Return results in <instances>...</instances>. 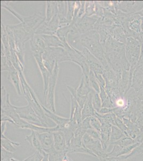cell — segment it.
Returning <instances> with one entry per match:
<instances>
[{
    "instance_id": "21",
    "label": "cell",
    "mask_w": 143,
    "mask_h": 161,
    "mask_svg": "<svg viewBox=\"0 0 143 161\" xmlns=\"http://www.w3.org/2000/svg\"><path fill=\"white\" fill-rule=\"evenodd\" d=\"M101 100L97 93H96L93 98V105L95 111L99 113L102 107Z\"/></svg>"
},
{
    "instance_id": "28",
    "label": "cell",
    "mask_w": 143,
    "mask_h": 161,
    "mask_svg": "<svg viewBox=\"0 0 143 161\" xmlns=\"http://www.w3.org/2000/svg\"><path fill=\"white\" fill-rule=\"evenodd\" d=\"M68 154H66L64 157L63 161H73L72 159H71V158L69 157V156L67 155Z\"/></svg>"
},
{
    "instance_id": "13",
    "label": "cell",
    "mask_w": 143,
    "mask_h": 161,
    "mask_svg": "<svg viewBox=\"0 0 143 161\" xmlns=\"http://www.w3.org/2000/svg\"><path fill=\"white\" fill-rule=\"evenodd\" d=\"M35 59H36L38 64L39 67H40L41 71L42 73L43 76L44 82V93H46V91L48 88V83H49V78L50 76V74L47 70L44 67L43 65L42 62V59H41V55H36L35 56Z\"/></svg>"
},
{
    "instance_id": "1",
    "label": "cell",
    "mask_w": 143,
    "mask_h": 161,
    "mask_svg": "<svg viewBox=\"0 0 143 161\" xmlns=\"http://www.w3.org/2000/svg\"><path fill=\"white\" fill-rule=\"evenodd\" d=\"M141 45L138 40L132 37H128L125 44V57L130 66L129 71L134 73L140 59Z\"/></svg>"
},
{
    "instance_id": "30",
    "label": "cell",
    "mask_w": 143,
    "mask_h": 161,
    "mask_svg": "<svg viewBox=\"0 0 143 161\" xmlns=\"http://www.w3.org/2000/svg\"><path fill=\"white\" fill-rule=\"evenodd\" d=\"M42 161H49V155L48 154L46 155L44 157L43 159L42 160Z\"/></svg>"
},
{
    "instance_id": "7",
    "label": "cell",
    "mask_w": 143,
    "mask_h": 161,
    "mask_svg": "<svg viewBox=\"0 0 143 161\" xmlns=\"http://www.w3.org/2000/svg\"><path fill=\"white\" fill-rule=\"evenodd\" d=\"M53 135L55 149L58 152H67L68 146L65 136L63 132L59 130L54 132Z\"/></svg>"
},
{
    "instance_id": "15",
    "label": "cell",
    "mask_w": 143,
    "mask_h": 161,
    "mask_svg": "<svg viewBox=\"0 0 143 161\" xmlns=\"http://www.w3.org/2000/svg\"><path fill=\"white\" fill-rule=\"evenodd\" d=\"M68 154H76V153H81V154H87L89 155L92 156L94 158H97V156L95 154H94L93 152L87 148L85 146L79 147V148H76L69 149L67 150Z\"/></svg>"
},
{
    "instance_id": "26",
    "label": "cell",
    "mask_w": 143,
    "mask_h": 161,
    "mask_svg": "<svg viewBox=\"0 0 143 161\" xmlns=\"http://www.w3.org/2000/svg\"><path fill=\"white\" fill-rule=\"evenodd\" d=\"M7 124V122H6V121L1 122V134H4V133H5V132H6Z\"/></svg>"
},
{
    "instance_id": "17",
    "label": "cell",
    "mask_w": 143,
    "mask_h": 161,
    "mask_svg": "<svg viewBox=\"0 0 143 161\" xmlns=\"http://www.w3.org/2000/svg\"><path fill=\"white\" fill-rule=\"evenodd\" d=\"M114 32V36L118 40V42L125 44L127 37L122 26H118Z\"/></svg>"
},
{
    "instance_id": "31",
    "label": "cell",
    "mask_w": 143,
    "mask_h": 161,
    "mask_svg": "<svg viewBox=\"0 0 143 161\" xmlns=\"http://www.w3.org/2000/svg\"><path fill=\"white\" fill-rule=\"evenodd\" d=\"M98 159L100 161H108L106 158H99Z\"/></svg>"
},
{
    "instance_id": "14",
    "label": "cell",
    "mask_w": 143,
    "mask_h": 161,
    "mask_svg": "<svg viewBox=\"0 0 143 161\" xmlns=\"http://www.w3.org/2000/svg\"><path fill=\"white\" fill-rule=\"evenodd\" d=\"M124 137H125V134H124L119 128L115 125L112 126L110 134V143L114 142Z\"/></svg>"
},
{
    "instance_id": "25",
    "label": "cell",
    "mask_w": 143,
    "mask_h": 161,
    "mask_svg": "<svg viewBox=\"0 0 143 161\" xmlns=\"http://www.w3.org/2000/svg\"><path fill=\"white\" fill-rule=\"evenodd\" d=\"M90 119L91 117L87 118L85 119H84V120L82 121L81 124H80L81 126L84 130H86V132L88 130L92 128L90 124Z\"/></svg>"
},
{
    "instance_id": "3",
    "label": "cell",
    "mask_w": 143,
    "mask_h": 161,
    "mask_svg": "<svg viewBox=\"0 0 143 161\" xmlns=\"http://www.w3.org/2000/svg\"><path fill=\"white\" fill-rule=\"evenodd\" d=\"M58 73V64L56 63L54 70L53 71V74H52L51 76L49 79L48 93L47 99L46 100V105L47 106L48 108L50 111L53 112L54 113L56 112L55 106H54V92Z\"/></svg>"
},
{
    "instance_id": "20",
    "label": "cell",
    "mask_w": 143,
    "mask_h": 161,
    "mask_svg": "<svg viewBox=\"0 0 143 161\" xmlns=\"http://www.w3.org/2000/svg\"><path fill=\"white\" fill-rule=\"evenodd\" d=\"M143 143L141 144L138 145L137 147L132 150V152H131V153L127 155L122 156L123 158H125V159H127V158H132L133 156H135L139 154H143Z\"/></svg>"
},
{
    "instance_id": "4",
    "label": "cell",
    "mask_w": 143,
    "mask_h": 161,
    "mask_svg": "<svg viewBox=\"0 0 143 161\" xmlns=\"http://www.w3.org/2000/svg\"><path fill=\"white\" fill-rule=\"evenodd\" d=\"M143 83V45H141V53L132 74L131 88L137 92Z\"/></svg>"
},
{
    "instance_id": "6",
    "label": "cell",
    "mask_w": 143,
    "mask_h": 161,
    "mask_svg": "<svg viewBox=\"0 0 143 161\" xmlns=\"http://www.w3.org/2000/svg\"><path fill=\"white\" fill-rule=\"evenodd\" d=\"M36 134L40 140L42 149L45 153H47L48 154H49L51 152H52L55 149L54 147V139L53 133L44 132L39 133L36 132Z\"/></svg>"
},
{
    "instance_id": "16",
    "label": "cell",
    "mask_w": 143,
    "mask_h": 161,
    "mask_svg": "<svg viewBox=\"0 0 143 161\" xmlns=\"http://www.w3.org/2000/svg\"><path fill=\"white\" fill-rule=\"evenodd\" d=\"M66 154H68L67 151L65 152H58L55 149L51 152L49 154V161H63L64 157Z\"/></svg>"
},
{
    "instance_id": "32",
    "label": "cell",
    "mask_w": 143,
    "mask_h": 161,
    "mask_svg": "<svg viewBox=\"0 0 143 161\" xmlns=\"http://www.w3.org/2000/svg\"><path fill=\"white\" fill-rule=\"evenodd\" d=\"M11 161H18V159H16V158H13L12 159H11Z\"/></svg>"
},
{
    "instance_id": "9",
    "label": "cell",
    "mask_w": 143,
    "mask_h": 161,
    "mask_svg": "<svg viewBox=\"0 0 143 161\" xmlns=\"http://www.w3.org/2000/svg\"><path fill=\"white\" fill-rule=\"evenodd\" d=\"M141 17L136 14H131L129 17V26L130 29L137 33L141 32Z\"/></svg>"
},
{
    "instance_id": "12",
    "label": "cell",
    "mask_w": 143,
    "mask_h": 161,
    "mask_svg": "<svg viewBox=\"0 0 143 161\" xmlns=\"http://www.w3.org/2000/svg\"><path fill=\"white\" fill-rule=\"evenodd\" d=\"M25 141L28 142L31 147L34 149L35 150L40 152H44V150L42 149L40 140L36 135V132L34 130H32L30 135L26 136Z\"/></svg>"
},
{
    "instance_id": "22",
    "label": "cell",
    "mask_w": 143,
    "mask_h": 161,
    "mask_svg": "<svg viewBox=\"0 0 143 161\" xmlns=\"http://www.w3.org/2000/svg\"><path fill=\"white\" fill-rule=\"evenodd\" d=\"M90 124L92 128L98 131L100 133L101 130V124L98 118L96 117V115L95 116L91 117Z\"/></svg>"
},
{
    "instance_id": "18",
    "label": "cell",
    "mask_w": 143,
    "mask_h": 161,
    "mask_svg": "<svg viewBox=\"0 0 143 161\" xmlns=\"http://www.w3.org/2000/svg\"><path fill=\"white\" fill-rule=\"evenodd\" d=\"M47 154V153H45L44 151L43 152H40L39 151L35 150V152L33 155H32L28 158H26V159L22 161H42L44 157Z\"/></svg>"
},
{
    "instance_id": "2",
    "label": "cell",
    "mask_w": 143,
    "mask_h": 161,
    "mask_svg": "<svg viewBox=\"0 0 143 161\" xmlns=\"http://www.w3.org/2000/svg\"><path fill=\"white\" fill-rule=\"evenodd\" d=\"M15 108L21 119L31 124L43 127L38 115L29 104L24 107L15 106Z\"/></svg>"
},
{
    "instance_id": "27",
    "label": "cell",
    "mask_w": 143,
    "mask_h": 161,
    "mask_svg": "<svg viewBox=\"0 0 143 161\" xmlns=\"http://www.w3.org/2000/svg\"><path fill=\"white\" fill-rule=\"evenodd\" d=\"M137 40L140 42L141 45H143V32H142L138 33Z\"/></svg>"
},
{
    "instance_id": "23",
    "label": "cell",
    "mask_w": 143,
    "mask_h": 161,
    "mask_svg": "<svg viewBox=\"0 0 143 161\" xmlns=\"http://www.w3.org/2000/svg\"><path fill=\"white\" fill-rule=\"evenodd\" d=\"M1 161H11L13 158V153L5 150L1 147Z\"/></svg>"
},
{
    "instance_id": "11",
    "label": "cell",
    "mask_w": 143,
    "mask_h": 161,
    "mask_svg": "<svg viewBox=\"0 0 143 161\" xmlns=\"http://www.w3.org/2000/svg\"><path fill=\"white\" fill-rule=\"evenodd\" d=\"M1 143L2 148L12 153H15L17 150V149L15 146H19L21 145L20 143L15 142L11 141V140L6 137L4 134H1Z\"/></svg>"
},
{
    "instance_id": "10",
    "label": "cell",
    "mask_w": 143,
    "mask_h": 161,
    "mask_svg": "<svg viewBox=\"0 0 143 161\" xmlns=\"http://www.w3.org/2000/svg\"><path fill=\"white\" fill-rule=\"evenodd\" d=\"M93 96L90 95L82 108V121L88 117L95 116V110L93 105Z\"/></svg>"
},
{
    "instance_id": "5",
    "label": "cell",
    "mask_w": 143,
    "mask_h": 161,
    "mask_svg": "<svg viewBox=\"0 0 143 161\" xmlns=\"http://www.w3.org/2000/svg\"><path fill=\"white\" fill-rule=\"evenodd\" d=\"M143 8V1L117 2V9L127 14H136Z\"/></svg>"
},
{
    "instance_id": "24",
    "label": "cell",
    "mask_w": 143,
    "mask_h": 161,
    "mask_svg": "<svg viewBox=\"0 0 143 161\" xmlns=\"http://www.w3.org/2000/svg\"><path fill=\"white\" fill-rule=\"evenodd\" d=\"M86 133L88 134L90 137H92L94 140H98L100 139V133L98 131L95 130L94 128H90L87 130Z\"/></svg>"
},
{
    "instance_id": "29",
    "label": "cell",
    "mask_w": 143,
    "mask_h": 161,
    "mask_svg": "<svg viewBox=\"0 0 143 161\" xmlns=\"http://www.w3.org/2000/svg\"><path fill=\"white\" fill-rule=\"evenodd\" d=\"M136 14L140 15V16L141 17H143V8L141 10H140V11H138L137 13H136Z\"/></svg>"
},
{
    "instance_id": "19",
    "label": "cell",
    "mask_w": 143,
    "mask_h": 161,
    "mask_svg": "<svg viewBox=\"0 0 143 161\" xmlns=\"http://www.w3.org/2000/svg\"><path fill=\"white\" fill-rule=\"evenodd\" d=\"M134 143H135L134 140L131 139L129 137H127L125 136L118 141H115L114 142L110 143V144L113 145H118L122 148H125V147L134 144Z\"/></svg>"
},
{
    "instance_id": "8",
    "label": "cell",
    "mask_w": 143,
    "mask_h": 161,
    "mask_svg": "<svg viewBox=\"0 0 143 161\" xmlns=\"http://www.w3.org/2000/svg\"><path fill=\"white\" fill-rule=\"evenodd\" d=\"M87 148L95 154L98 158H107L108 157L107 152L104 150L100 140H94L90 145L87 146Z\"/></svg>"
}]
</instances>
